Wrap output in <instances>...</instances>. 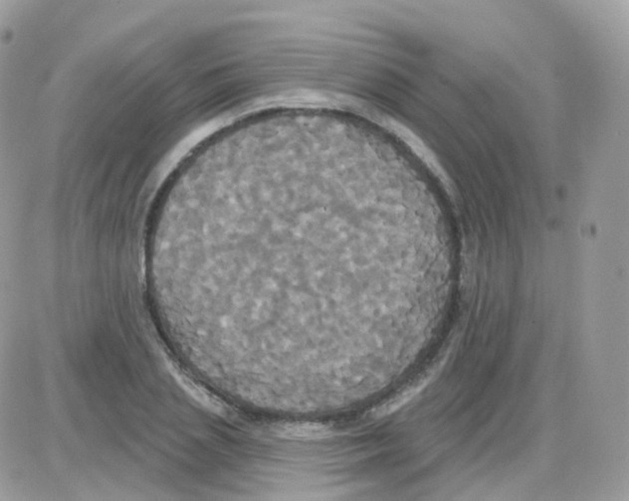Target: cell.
Returning <instances> with one entry per match:
<instances>
[{
  "label": "cell",
  "instance_id": "cell-2",
  "mask_svg": "<svg viewBox=\"0 0 629 501\" xmlns=\"http://www.w3.org/2000/svg\"><path fill=\"white\" fill-rule=\"evenodd\" d=\"M177 379L179 380V384L183 386V389L190 393L202 405L208 407V409L217 413H226V406L222 405L219 401L208 395L206 391L199 388V386L195 385L193 382L188 380V378L183 376H179V378Z\"/></svg>",
  "mask_w": 629,
  "mask_h": 501
},
{
  "label": "cell",
  "instance_id": "cell-3",
  "mask_svg": "<svg viewBox=\"0 0 629 501\" xmlns=\"http://www.w3.org/2000/svg\"><path fill=\"white\" fill-rule=\"evenodd\" d=\"M429 380H430V376L424 377L421 380L413 384L410 388H408L403 393L399 394L392 401L388 402L386 405L381 406V408L376 409L377 417H383V416L390 414L393 411L406 404V402L410 401L411 398L415 396L428 383Z\"/></svg>",
  "mask_w": 629,
  "mask_h": 501
},
{
  "label": "cell",
  "instance_id": "cell-1",
  "mask_svg": "<svg viewBox=\"0 0 629 501\" xmlns=\"http://www.w3.org/2000/svg\"><path fill=\"white\" fill-rule=\"evenodd\" d=\"M275 433L280 437L291 440H317L329 437V427L322 424H284L276 427Z\"/></svg>",
  "mask_w": 629,
  "mask_h": 501
}]
</instances>
